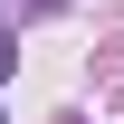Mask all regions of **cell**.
Returning a JSON list of instances; mask_svg holds the SVG:
<instances>
[{
	"mask_svg": "<svg viewBox=\"0 0 124 124\" xmlns=\"http://www.w3.org/2000/svg\"><path fill=\"white\" fill-rule=\"evenodd\" d=\"M10 67H19V38H0V77H10Z\"/></svg>",
	"mask_w": 124,
	"mask_h": 124,
	"instance_id": "6da1fadb",
	"label": "cell"
}]
</instances>
